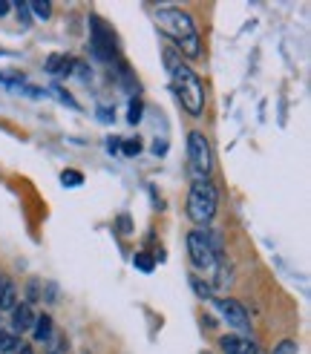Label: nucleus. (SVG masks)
<instances>
[{
    "label": "nucleus",
    "mask_w": 311,
    "mask_h": 354,
    "mask_svg": "<svg viewBox=\"0 0 311 354\" xmlns=\"http://www.w3.org/2000/svg\"><path fill=\"white\" fill-rule=\"evenodd\" d=\"M61 179H64V185H81V173H75V170H66L64 176H61Z\"/></svg>",
    "instance_id": "nucleus-21"
},
{
    "label": "nucleus",
    "mask_w": 311,
    "mask_h": 354,
    "mask_svg": "<svg viewBox=\"0 0 311 354\" xmlns=\"http://www.w3.org/2000/svg\"><path fill=\"white\" fill-rule=\"evenodd\" d=\"M164 61H167V73H170V84H173V93L182 101V107L199 118L205 110V86L199 81V75L190 69L173 49H164Z\"/></svg>",
    "instance_id": "nucleus-1"
},
{
    "label": "nucleus",
    "mask_w": 311,
    "mask_h": 354,
    "mask_svg": "<svg viewBox=\"0 0 311 354\" xmlns=\"http://www.w3.org/2000/svg\"><path fill=\"white\" fill-rule=\"evenodd\" d=\"M167 150V145H164V141H156V145H153V153L156 156H159V153H164Z\"/></svg>",
    "instance_id": "nucleus-24"
},
{
    "label": "nucleus",
    "mask_w": 311,
    "mask_h": 354,
    "mask_svg": "<svg viewBox=\"0 0 311 354\" xmlns=\"http://www.w3.org/2000/svg\"><path fill=\"white\" fill-rule=\"evenodd\" d=\"M187 156H190V170H194V176H196L194 182L207 179V173H211V167H214V156H211V145H207L205 133L190 130V136H187Z\"/></svg>",
    "instance_id": "nucleus-5"
},
{
    "label": "nucleus",
    "mask_w": 311,
    "mask_h": 354,
    "mask_svg": "<svg viewBox=\"0 0 311 354\" xmlns=\"http://www.w3.org/2000/svg\"><path fill=\"white\" fill-rule=\"evenodd\" d=\"M190 286H194L196 297H202V299H211V297H214V294H211L214 288H211V286H207V282H202L199 277H190Z\"/></svg>",
    "instance_id": "nucleus-15"
},
{
    "label": "nucleus",
    "mask_w": 311,
    "mask_h": 354,
    "mask_svg": "<svg viewBox=\"0 0 311 354\" xmlns=\"http://www.w3.org/2000/svg\"><path fill=\"white\" fill-rule=\"evenodd\" d=\"M35 317H38V314L32 311V306L17 303V306L12 308V334H26V331H32Z\"/></svg>",
    "instance_id": "nucleus-8"
},
{
    "label": "nucleus",
    "mask_w": 311,
    "mask_h": 354,
    "mask_svg": "<svg viewBox=\"0 0 311 354\" xmlns=\"http://www.w3.org/2000/svg\"><path fill=\"white\" fill-rule=\"evenodd\" d=\"M214 306H216V311L225 317V323H228V326H234V328H239V331H248V328H251L248 311L242 308L236 299H231V297H219V299H214Z\"/></svg>",
    "instance_id": "nucleus-6"
},
{
    "label": "nucleus",
    "mask_w": 311,
    "mask_h": 354,
    "mask_svg": "<svg viewBox=\"0 0 311 354\" xmlns=\"http://www.w3.org/2000/svg\"><path fill=\"white\" fill-rule=\"evenodd\" d=\"M98 118H101V121H110L113 115H110V110H107V107H101V113H98Z\"/></svg>",
    "instance_id": "nucleus-27"
},
{
    "label": "nucleus",
    "mask_w": 311,
    "mask_h": 354,
    "mask_svg": "<svg viewBox=\"0 0 311 354\" xmlns=\"http://www.w3.org/2000/svg\"><path fill=\"white\" fill-rule=\"evenodd\" d=\"M9 9H12V6H9V3H0V15H6V12H9Z\"/></svg>",
    "instance_id": "nucleus-28"
},
{
    "label": "nucleus",
    "mask_w": 311,
    "mask_h": 354,
    "mask_svg": "<svg viewBox=\"0 0 311 354\" xmlns=\"http://www.w3.org/2000/svg\"><path fill=\"white\" fill-rule=\"evenodd\" d=\"M90 26H93V49H95V55L98 58H113V49H115L113 32H107V26H104L95 15L90 17Z\"/></svg>",
    "instance_id": "nucleus-7"
},
{
    "label": "nucleus",
    "mask_w": 311,
    "mask_h": 354,
    "mask_svg": "<svg viewBox=\"0 0 311 354\" xmlns=\"http://www.w3.org/2000/svg\"><path fill=\"white\" fill-rule=\"evenodd\" d=\"M46 354H69V343H66L64 334L52 331V337L46 340Z\"/></svg>",
    "instance_id": "nucleus-12"
},
{
    "label": "nucleus",
    "mask_w": 311,
    "mask_h": 354,
    "mask_svg": "<svg viewBox=\"0 0 311 354\" xmlns=\"http://www.w3.org/2000/svg\"><path fill=\"white\" fill-rule=\"evenodd\" d=\"M142 153V141H124V145H121V156H127V158H133V156H138Z\"/></svg>",
    "instance_id": "nucleus-18"
},
{
    "label": "nucleus",
    "mask_w": 311,
    "mask_h": 354,
    "mask_svg": "<svg viewBox=\"0 0 311 354\" xmlns=\"http://www.w3.org/2000/svg\"><path fill=\"white\" fill-rule=\"evenodd\" d=\"M216 207H219V193L211 185V179H199L194 182L187 193V216L194 225H211V219L216 216Z\"/></svg>",
    "instance_id": "nucleus-3"
},
{
    "label": "nucleus",
    "mask_w": 311,
    "mask_h": 354,
    "mask_svg": "<svg viewBox=\"0 0 311 354\" xmlns=\"http://www.w3.org/2000/svg\"><path fill=\"white\" fill-rule=\"evenodd\" d=\"M118 231H121V234H130V231H133V227H130V216H127V214H124V216H118Z\"/></svg>",
    "instance_id": "nucleus-22"
},
{
    "label": "nucleus",
    "mask_w": 311,
    "mask_h": 354,
    "mask_svg": "<svg viewBox=\"0 0 311 354\" xmlns=\"http://www.w3.org/2000/svg\"><path fill=\"white\" fill-rule=\"evenodd\" d=\"M187 254H190V262H194L199 271H214L219 257H222V248H219V239L207 236V231H190L187 234Z\"/></svg>",
    "instance_id": "nucleus-4"
},
{
    "label": "nucleus",
    "mask_w": 311,
    "mask_h": 354,
    "mask_svg": "<svg viewBox=\"0 0 311 354\" xmlns=\"http://www.w3.org/2000/svg\"><path fill=\"white\" fill-rule=\"evenodd\" d=\"M15 354H35V351H32V346H26V343H21V348H17Z\"/></svg>",
    "instance_id": "nucleus-26"
},
{
    "label": "nucleus",
    "mask_w": 311,
    "mask_h": 354,
    "mask_svg": "<svg viewBox=\"0 0 311 354\" xmlns=\"http://www.w3.org/2000/svg\"><path fill=\"white\" fill-rule=\"evenodd\" d=\"M219 346L225 354H256V343L251 337H239V334H225Z\"/></svg>",
    "instance_id": "nucleus-9"
},
{
    "label": "nucleus",
    "mask_w": 311,
    "mask_h": 354,
    "mask_svg": "<svg viewBox=\"0 0 311 354\" xmlns=\"http://www.w3.org/2000/svg\"><path fill=\"white\" fill-rule=\"evenodd\" d=\"M29 12H35V17H41V21H49V15H52V6L49 3H26Z\"/></svg>",
    "instance_id": "nucleus-16"
},
{
    "label": "nucleus",
    "mask_w": 311,
    "mask_h": 354,
    "mask_svg": "<svg viewBox=\"0 0 311 354\" xmlns=\"http://www.w3.org/2000/svg\"><path fill=\"white\" fill-rule=\"evenodd\" d=\"M300 351V346H297V340H280V346L274 348V354H297Z\"/></svg>",
    "instance_id": "nucleus-17"
},
{
    "label": "nucleus",
    "mask_w": 311,
    "mask_h": 354,
    "mask_svg": "<svg viewBox=\"0 0 311 354\" xmlns=\"http://www.w3.org/2000/svg\"><path fill=\"white\" fill-rule=\"evenodd\" d=\"M130 124H138V121H142V101H138V98H133L130 101Z\"/></svg>",
    "instance_id": "nucleus-20"
},
{
    "label": "nucleus",
    "mask_w": 311,
    "mask_h": 354,
    "mask_svg": "<svg viewBox=\"0 0 311 354\" xmlns=\"http://www.w3.org/2000/svg\"><path fill=\"white\" fill-rule=\"evenodd\" d=\"M107 147H110V153H115V150L121 147V141H118V138H110V141H107Z\"/></svg>",
    "instance_id": "nucleus-25"
},
{
    "label": "nucleus",
    "mask_w": 311,
    "mask_h": 354,
    "mask_svg": "<svg viewBox=\"0 0 311 354\" xmlns=\"http://www.w3.org/2000/svg\"><path fill=\"white\" fill-rule=\"evenodd\" d=\"M52 331H55V326H52V317L49 314H38L35 317V326H32V334H35V343H44L52 337Z\"/></svg>",
    "instance_id": "nucleus-10"
},
{
    "label": "nucleus",
    "mask_w": 311,
    "mask_h": 354,
    "mask_svg": "<svg viewBox=\"0 0 311 354\" xmlns=\"http://www.w3.org/2000/svg\"><path fill=\"white\" fill-rule=\"evenodd\" d=\"M17 348H21V340H17V334L0 331V354H15Z\"/></svg>",
    "instance_id": "nucleus-13"
},
{
    "label": "nucleus",
    "mask_w": 311,
    "mask_h": 354,
    "mask_svg": "<svg viewBox=\"0 0 311 354\" xmlns=\"http://www.w3.org/2000/svg\"><path fill=\"white\" fill-rule=\"evenodd\" d=\"M41 297H44V282H41V279H29V282H26V306L38 303Z\"/></svg>",
    "instance_id": "nucleus-14"
},
{
    "label": "nucleus",
    "mask_w": 311,
    "mask_h": 354,
    "mask_svg": "<svg viewBox=\"0 0 311 354\" xmlns=\"http://www.w3.org/2000/svg\"><path fill=\"white\" fill-rule=\"evenodd\" d=\"M133 262H135V268H142L144 274H150V271H153V265H156V262H153V257H147V254H135V259H133Z\"/></svg>",
    "instance_id": "nucleus-19"
},
{
    "label": "nucleus",
    "mask_w": 311,
    "mask_h": 354,
    "mask_svg": "<svg viewBox=\"0 0 311 354\" xmlns=\"http://www.w3.org/2000/svg\"><path fill=\"white\" fill-rule=\"evenodd\" d=\"M46 299H49V303H55V299H58V294H55V286H46Z\"/></svg>",
    "instance_id": "nucleus-23"
},
{
    "label": "nucleus",
    "mask_w": 311,
    "mask_h": 354,
    "mask_svg": "<svg viewBox=\"0 0 311 354\" xmlns=\"http://www.w3.org/2000/svg\"><path fill=\"white\" fill-rule=\"evenodd\" d=\"M156 24L164 35H170L173 44H176L187 58H199L202 55V46H199V35L196 26L190 21V15L176 9V6H162L156 9Z\"/></svg>",
    "instance_id": "nucleus-2"
},
{
    "label": "nucleus",
    "mask_w": 311,
    "mask_h": 354,
    "mask_svg": "<svg viewBox=\"0 0 311 354\" xmlns=\"http://www.w3.org/2000/svg\"><path fill=\"white\" fill-rule=\"evenodd\" d=\"M17 306V288H15V282L6 279V277H0V311H12Z\"/></svg>",
    "instance_id": "nucleus-11"
}]
</instances>
